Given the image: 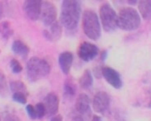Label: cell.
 Segmentation results:
<instances>
[{"label":"cell","mask_w":151,"mask_h":121,"mask_svg":"<svg viewBox=\"0 0 151 121\" xmlns=\"http://www.w3.org/2000/svg\"><path fill=\"white\" fill-rule=\"evenodd\" d=\"M81 18V2L75 0H64L61 4L60 23L67 31H75Z\"/></svg>","instance_id":"1"},{"label":"cell","mask_w":151,"mask_h":121,"mask_svg":"<svg viewBox=\"0 0 151 121\" xmlns=\"http://www.w3.org/2000/svg\"><path fill=\"white\" fill-rule=\"evenodd\" d=\"M141 25V16L132 7H123L117 15V28L124 31H134Z\"/></svg>","instance_id":"2"},{"label":"cell","mask_w":151,"mask_h":121,"mask_svg":"<svg viewBox=\"0 0 151 121\" xmlns=\"http://www.w3.org/2000/svg\"><path fill=\"white\" fill-rule=\"evenodd\" d=\"M83 31L88 38L97 40L101 34V25L99 18L92 9H86L82 16Z\"/></svg>","instance_id":"3"},{"label":"cell","mask_w":151,"mask_h":121,"mask_svg":"<svg viewBox=\"0 0 151 121\" xmlns=\"http://www.w3.org/2000/svg\"><path fill=\"white\" fill-rule=\"evenodd\" d=\"M27 78L30 82H36L50 73L51 66L46 59L32 57L27 62Z\"/></svg>","instance_id":"4"},{"label":"cell","mask_w":151,"mask_h":121,"mask_svg":"<svg viewBox=\"0 0 151 121\" xmlns=\"http://www.w3.org/2000/svg\"><path fill=\"white\" fill-rule=\"evenodd\" d=\"M71 120L87 121L91 117V100L86 93H81L76 100L75 111L70 115Z\"/></svg>","instance_id":"5"},{"label":"cell","mask_w":151,"mask_h":121,"mask_svg":"<svg viewBox=\"0 0 151 121\" xmlns=\"http://www.w3.org/2000/svg\"><path fill=\"white\" fill-rule=\"evenodd\" d=\"M99 20L106 32H113L117 29V13L109 3H105L101 6Z\"/></svg>","instance_id":"6"},{"label":"cell","mask_w":151,"mask_h":121,"mask_svg":"<svg viewBox=\"0 0 151 121\" xmlns=\"http://www.w3.org/2000/svg\"><path fill=\"white\" fill-rule=\"evenodd\" d=\"M40 20L46 27H50L57 20V9L53 3L49 1H42V12H40Z\"/></svg>","instance_id":"7"},{"label":"cell","mask_w":151,"mask_h":121,"mask_svg":"<svg viewBox=\"0 0 151 121\" xmlns=\"http://www.w3.org/2000/svg\"><path fill=\"white\" fill-rule=\"evenodd\" d=\"M42 3V1H40V0H27V1H24L23 9L26 17L29 20H31V21H37L40 18Z\"/></svg>","instance_id":"8"},{"label":"cell","mask_w":151,"mask_h":121,"mask_svg":"<svg viewBox=\"0 0 151 121\" xmlns=\"http://www.w3.org/2000/svg\"><path fill=\"white\" fill-rule=\"evenodd\" d=\"M101 73L103 76V78L115 89H120L122 88L123 82H122L121 76L117 71H115L114 68L109 66H104L101 69Z\"/></svg>","instance_id":"9"},{"label":"cell","mask_w":151,"mask_h":121,"mask_svg":"<svg viewBox=\"0 0 151 121\" xmlns=\"http://www.w3.org/2000/svg\"><path fill=\"white\" fill-rule=\"evenodd\" d=\"M99 50L94 44L88 42H83L78 49V55L83 61L89 62L93 60L99 55Z\"/></svg>","instance_id":"10"},{"label":"cell","mask_w":151,"mask_h":121,"mask_svg":"<svg viewBox=\"0 0 151 121\" xmlns=\"http://www.w3.org/2000/svg\"><path fill=\"white\" fill-rule=\"evenodd\" d=\"M111 98L105 91H99L92 99V108L96 113H105L109 109Z\"/></svg>","instance_id":"11"},{"label":"cell","mask_w":151,"mask_h":121,"mask_svg":"<svg viewBox=\"0 0 151 121\" xmlns=\"http://www.w3.org/2000/svg\"><path fill=\"white\" fill-rule=\"evenodd\" d=\"M44 106L48 116L53 117L57 114L59 109V97L56 93H49L44 99Z\"/></svg>","instance_id":"12"},{"label":"cell","mask_w":151,"mask_h":121,"mask_svg":"<svg viewBox=\"0 0 151 121\" xmlns=\"http://www.w3.org/2000/svg\"><path fill=\"white\" fill-rule=\"evenodd\" d=\"M62 35V26L58 21L53 23L49 27V29L44 30V36L50 42H57L61 38Z\"/></svg>","instance_id":"13"},{"label":"cell","mask_w":151,"mask_h":121,"mask_svg":"<svg viewBox=\"0 0 151 121\" xmlns=\"http://www.w3.org/2000/svg\"><path fill=\"white\" fill-rule=\"evenodd\" d=\"M73 62V55L68 51L62 52L58 57V63L64 75H68Z\"/></svg>","instance_id":"14"},{"label":"cell","mask_w":151,"mask_h":121,"mask_svg":"<svg viewBox=\"0 0 151 121\" xmlns=\"http://www.w3.org/2000/svg\"><path fill=\"white\" fill-rule=\"evenodd\" d=\"M138 13L145 20L151 19V0H141L138 1Z\"/></svg>","instance_id":"15"},{"label":"cell","mask_w":151,"mask_h":121,"mask_svg":"<svg viewBox=\"0 0 151 121\" xmlns=\"http://www.w3.org/2000/svg\"><path fill=\"white\" fill-rule=\"evenodd\" d=\"M12 50L15 54L20 55L22 57H26L29 54V48L26 44H24L21 40H15L12 46Z\"/></svg>","instance_id":"16"},{"label":"cell","mask_w":151,"mask_h":121,"mask_svg":"<svg viewBox=\"0 0 151 121\" xmlns=\"http://www.w3.org/2000/svg\"><path fill=\"white\" fill-rule=\"evenodd\" d=\"M93 84V76L89 69H85L82 73L80 80H79V85L83 89H89Z\"/></svg>","instance_id":"17"},{"label":"cell","mask_w":151,"mask_h":121,"mask_svg":"<svg viewBox=\"0 0 151 121\" xmlns=\"http://www.w3.org/2000/svg\"><path fill=\"white\" fill-rule=\"evenodd\" d=\"M9 87H11V90L14 93H23L25 95L28 94L26 85L21 81H12L9 83Z\"/></svg>","instance_id":"18"},{"label":"cell","mask_w":151,"mask_h":121,"mask_svg":"<svg viewBox=\"0 0 151 121\" xmlns=\"http://www.w3.org/2000/svg\"><path fill=\"white\" fill-rule=\"evenodd\" d=\"M13 35V29H12L11 23L7 21L0 23V36H2L4 40H9Z\"/></svg>","instance_id":"19"},{"label":"cell","mask_w":151,"mask_h":121,"mask_svg":"<svg viewBox=\"0 0 151 121\" xmlns=\"http://www.w3.org/2000/svg\"><path fill=\"white\" fill-rule=\"evenodd\" d=\"M76 91H77L76 84L71 80H66L64 84V95L68 98H71L76 94Z\"/></svg>","instance_id":"20"},{"label":"cell","mask_w":151,"mask_h":121,"mask_svg":"<svg viewBox=\"0 0 151 121\" xmlns=\"http://www.w3.org/2000/svg\"><path fill=\"white\" fill-rule=\"evenodd\" d=\"M35 108V112H36V118H42L45 115H47L46 113V109H45V106L42 102H38L36 104V106L34 107Z\"/></svg>","instance_id":"21"},{"label":"cell","mask_w":151,"mask_h":121,"mask_svg":"<svg viewBox=\"0 0 151 121\" xmlns=\"http://www.w3.org/2000/svg\"><path fill=\"white\" fill-rule=\"evenodd\" d=\"M11 68H12V71L15 73H19L22 71L23 67H22L21 63L17 60V59H12L11 61Z\"/></svg>","instance_id":"22"},{"label":"cell","mask_w":151,"mask_h":121,"mask_svg":"<svg viewBox=\"0 0 151 121\" xmlns=\"http://www.w3.org/2000/svg\"><path fill=\"white\" fill-rule=\"evenodd\" d=\"M13 99L15 102H19V104H25L27 102V95L23 93H14L13 94Z\"/></svg>","instance_id":"23"},{"label":"cell","mask_w":151,"mask_h":121,"mask_svg":"<svg viewBox=\"0 0 151 121\" xmlns=\"http://www.w3.org/2000/svg\"><path fill=\"white\" fill-rule=\"evenodd\" d=\"M2 121H21V119L14 113H4Z\"/></svg>","instance_id":"24"},{"label":"cell","mask_w":151,"mask_h":121,"mask_svg":"<svg viewBox=\"0 0 151 121\" xmlns=\"http://www.w3.org/2000/svg\"><path fill=\"white\" fill-rule=\"evenodd\" d=\"M26 111H27V114L30 118L36 119V112H35V108H34V106H32V104H28V106L26 107Z\"/></svg>","instance_id":"25"},{"label":"cell","mask_w":151,"mask_h":121,"mask_svg":"<svg viewBox=\"0 0 151 121\" xmlns=\"http://www.w3.org/2000/svg\"><path fill=\"white\" fill-rule=\"evenodd\" d=\"M50 121H63L62 120V116L61 115H55L52 118L50 119Z\"/></svg>","instance_id":"26"},{"label":"cell","mask_w":151,"mask_h":121,"mask_svg":"<svg viewBox=\"0 0 151 121\" xmlns=\"http://www.w3.org/2000/svg\"><path fill=\"white\" fill-rule=\"evenodd\" d=\"M3 13H4V9H3L2 3H0V19L3 17Z\"/></svg>","instance_id":"27"},{"label":"cell","mask_w":151,"mask_h":121,"mask_svg":"<svg viewBox=\"0 0 151 121\" xmlns=\"http://www.w3.org/2000/svg\"><path fill=\"white\" fill-rule=\"evenodd\" d=\"M4 86V79H3L2 77H0V90H1V88Z\"/></svg>","instance_id":"28"},{"label":"cell","mask_w":151,"mask_h":121,"mask_svg":"<svg viewBox=\"0 0 151 121\" xmlns=\"http://www.w3.org/2000/svg\"><path fill=\"white\" fill-rule=\"evenodd\" d=\"M91 121H101V119L99 116H93L92 119H91Z\"/></svg>","instance_id":"29"},{"label":"cell","mask_w":151,"mask_h":121,"mask_svg":"<svg viewBox=\"0 0 151 121\" xmlns=\"http://www.w3.org/2000/svg\"><path fill=\"white\" fill-rule=\"evenodd\" d=\"M127 3H128V4H130V5H134V4H137V3H138V1H136V0H128Z\"/></svg>","instance_id":"30"},{"label":"cell","mask_w":151,"mask_h":121,"mask_svg":"<svg viewBox=\"0 0 151 121\" xmlns=\"http://www.w3.org/2000/svg\"><path fill=\"white\" fill-rule=\"evenodd\" d=\"M147 107H148L149 109H151V94H150V97H149V99H148V104H147Z\"/></svg>","instance_id":"31"},{"label":"cell","mask_w":151,"mask_h":121,"mask_svg":"<svg viewBox=\"0 0 151 121\" xmlns=\"http://www.w3.org/2000/svg\"><path fill=\"white\" fill-rule=\"evenodd\" d=\"M71 121H76V120H71Z\"/></svg>","instance_id":"32"}]
</instances>
